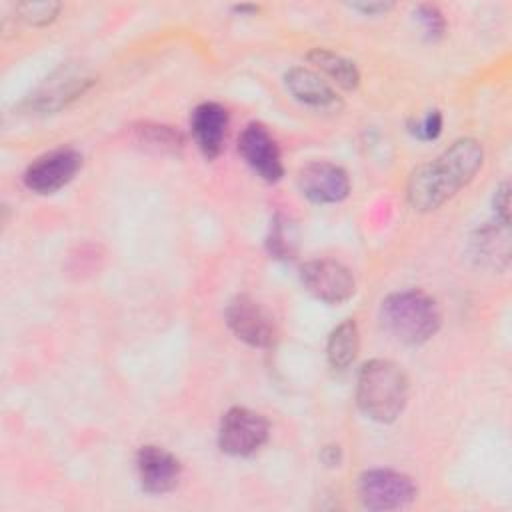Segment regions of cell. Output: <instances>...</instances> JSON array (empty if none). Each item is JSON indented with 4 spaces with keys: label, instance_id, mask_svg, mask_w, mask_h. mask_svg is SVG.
<instances>
[{
    "label": "cell",
    "instance_id": "obj_1",
    "mask_svg": "<svg viewBox=\"0 0 512 512\" xmlns=\"http://www.w3.org/2000/svg\"><path fill=\"white\" fill-rule=\"evenodd\" d=\"M484 162V148L476 138H458L434 160L412 170L406 200L418 212H432L472 182Z\"/></svg>",
    "mask_w": 512,
    "mask_h": 512
},
{
    "label": "cell",
    "instance_id": "obj_2",
    "mask_svg": "<svg viewBox=\"0 0 512 512\" xmlns=\"http://www.w3.org/2000/svg\"><path fill=\"white\" fill-rule=\"evenodd\" d=\"M408 390L406 372L392 360L372 358L358 370L356 404L374 422H394L406 408Z\"/></svg>",
    "mask_w": 512,
    "mask_h": 512
},
{
    "label": "cell",
    "instance_id": "obj_3",
    "mask_svg": "<svg viewBox=\"0 0 512 512\" xmlns=\"http://www.w3.org/2000/svg\"><path fill=\"white\" fill-rule=\"evenodd\" d=\"M380 324L394 340L418 346L436 336L442 312L428 292L408 288L392 292L380 302Z\"/></svg>",
    "mask_w": 512,
    "mask_h": 512
},
{
    "label": "cell",
    "instance_id": "obj_4",
    "mask_svg": "<svg viewBox=\"0 0 512 512\" xmlns=\"http://www.w3.org/2000/svg\"><path fill=\"white\" fill-rule=\"evenodd\" d=\"M96 84L92 68L80 60L62 62L22 102L32 114H56L82 98Z\"/></svg>",
    "mask_w": 512,
    "mask_h": 512
},
{
    "label": "cell",
    "instance_id": "obj_5",
    "mask_svg": "<svg viewBox=\"0 0 512 512\" xmlns=\"http://www.w3.org/2000/svg\"><path fill=\"white\" fill-rule=\"evenodd\" d=\"M356 494L360 504L368 510H398L410 506L418 498V486L414 478L404 472L372 468L358 476Z\"/></svg>",
    "mask_w": 512,
    "mask_h": 512
},
{
    "label": "cell",
    "instance_id": "obj_6",
    "mask_svg": "<svg viewBox=\"0 0 512 512\" xmlns=\"http://www.w3.org/2000/svg\"><path fill=\"white\" fill-rule=\"evenodd\" d=\"M270 436V422L260 414L244 406H232L222 414L218 426V448L236 458H248L256 454Z\"/></svg>",
    "mask_w": 512,
    "mask_h": 512
},
{
    "label": "cell",
    "instance_id": "obj_7",
    "mask_svg": "<svg viewBox=\"0 0 512 512\" xmlns=\"http://www.w3.org/2000/svg\"><path fill=\"white\" fill-rule=\"evenodd\" d=\"M224 318L232 334L244 344L252 348H272L276 344V322L272 314L252 296H234L224 310Z\"/></svg>",
    "mask_w": 512,
    "mask_h": 512
},
{
    "label": "cell",
    "instance_id": "obj_8",
    "mask_svg": "<svg viewBox=\"0 0 512 512\" xmlns=\"http://www.w3.org/2000/svg\"><path fill=\"white\" fill-rule=\"evenodd\" d=\"M300 282L310 296L326 304H342L356 294V280L350 268L330 258L304 262Z\"/></svg>",
    "mask_w": 512,
    "mask_h": 512
},
{
    "label": "cell",
    "instance_id": "obj_9",
    "mask_svg": "<svg viewBox=\"0 0 512 512\" xmlns=\"http://www.w3.org/2000/svg\"><path fill=\"white\" fill-rule=\"evenodd\" d=\"M82 168V154L74 148H54L28 164L22 174L24 186L36 194L48 196L64 188Z\"/></svg>",
    "mask_w": 512,
    "mask_h": 512
},
{
    "label": "cell",
    "instance_id": "obj_10",
    "mask_svg": "<svg viewBox=\"0 0 512 512\" xmlns=\"http://www.w3.org/2000/svg\"><path fill=\"white\" fill-rule=\"evenodd\" d=\"M296 184L300 194L314 204H338L350 194L348 172L326 160H314L298 170Z\"/></svg>",
    "mask_w": 512,
    "mask_h": 512
},
{
    "label": "cell",
    "instance_id": "obj_11",
    "mask_svg": "<svg viewBox=\"0 0 512 512\" xmlns=\"http://www.w3.org/2000/svg\"><path fill=\"white\" fill-rule=\"evenodd\" d=\"M238 152L244 162L264 180L278 182L284 176L282 154L278 142L270 134V130L260 122H250L238 136Z\"/></svg>",
    "mask_w": 512,
    "mask_h": 512
},
{
    "label": "cell",
    "instance_id": "obj_12",
    "mask_svg": "<svg viewBox=\"0 0 512 512\" xmlns=\"http://www.w3.org/2000/svg\"><path fill=\"white\" fill-rule=\"evenodd\" d=\"M136 474L144 492L168 494L180 482L182 464L170 450L156 444H146L136 452Z\"/></svg>",
    "mask_w": 512,
    "mask_h": 512
},
{
    "label": "cell",
    "instance_id": "obj_13",
    "mask_svg": "<svg viewBox=\"0 0 512 512\" xmlns=\"http://www.w3.org/2000/svg\"><path fill=\"white\" fill-rule=\"evenodd\" d=\"M228 124H230V114L218 102H202L192 110L190 130L204 158L214 160L222 152Z\"/></svg>",
    "mask_w": 512,
    "mask_h": 512
},
{
    "label": "cell",
    "instance_id": "obj_14",
    "mask_svg": "<svg viewBox=\"0 0 512 512\" xmlns=\"http://www.w3.org/2000/svg\"><path fill=\"white\" fill-rule=\"evenodd\" d=\"M284 86L304 106L326 110L340 106L338 92L314 70L304 66H294L284 74Z\"/></svg>",
    "mask_w": 512,
    "mask_h": 512
},
{
    "label": "cell",
    "instance_id": "obj_15",
    "mask_svg": "<svg viewBox=\"0 0 512 512\" xmlns=\"http://www.w3.org/2000/svg\"><path fill=\"white\" fill-rule=\"evenodd\" d=\"M472 256L490 268H506L510 260V224L494 220L476 230L472 238Z\"/></svg>",
    "mask_w": 512,
    "mask_h": 512
},
{
    "label": "cell",
    "instance_id": "obj_16",
    "mask_svg": "<svg viewBox=\"0 0 512 512\" xmlns=\"http://www.w3.org/2000/svg\"><path fill=\"white\" fill-rule=\"evenodd\" d=\"M308 62L314 64L322 74H326L336 86L344 90H356L360 84V72L358 66L348 60L346 56L328 50V48H312L306 54Z\"/></svg>",
    "mask_w": 512,
    "mask_h": 512
},
{
    "label": "cell",
    "instance_id": "obj_17",
    "mask_svg": "<svg viewBox=\"0 0 512 512\" xmlns=\"http://www.w3.org/2000/svg\"><path fill=\"white\" fill-rule=\"evenodd\" d=\"M360 348V334L358 324L352 318L342 320L338 326L332 328L326 342V358L334 370H346L358 354Z\"/></svg>",
    "mask_w": 512,
    "mask_h": 512
},
{
    "label": "cell",
    "instance_id": "obj_18",
    "mask_svg": "<svg viewBox=\"0 0 512 512\" xmlns=\"http://www.w3.org/2000/svg\"><path fill=\"white\" fill-rule=\"evenodd\" d=\"M266 250L276 260H292L296 254L294 226L282 214H276L270 222V232L266 236Z\"/></svg>",
    "mask_w": 512,
    "mask_h": 512
},
{
    "label": "cell",
    "instance_id": "obj_19",
    "mask_svg": "<svg viewBox=\"0 0 512 512\" xmlns=\"http://www.w3.org/2000/svg\"><path fill=\"white\" fill-rule=\"evenodd\" d=\"M136 136L146 146H152L162 152H176L184 146L182 134L176 128L164 126V124H148L146 122L140 128H136Z\"/></svg>",
    "mask_w": 512,
    "mask_h": 512
},
{
    "label": "cell",
    "instance_id": "obj_20",
    "mask_svg": "<svg viewBox=\"0 0 512 512\" xmlns=\"http://www.w3.org/2000/svg\"><path fill=\"white\" fill-rule=\"evenodd\" d=\"M62 10L60 2L36 0V2H18L16 16L30 26H48L52 24Z\"/></svg>",
    "mask_w": 512,
    "mask_h": 512
},
{
    "label": "cell",
    "instance_id": "obj_21",
    "mask_svg": "<svg viewBox=\"0 0 512 512\" xmlns=\"http://www.w3.org/2000/svg\"><path fill=\"white\" fill-rule=\"evenodd\" d=\"M416 20L420 22L424 36L428 40H432V42L440 40L444 36V32H446L444 14L434 4H420V6H416Z\"/></svg>",
    "mask_w": 512,
    "mask_h": 512
},
{
    "label": "cell",
    "instance_id": "obj_22",
    "mask_svg": "<svg viewBox=\"0 0 512 512\" xmlns=\"http://www.w3.org/2000/svg\"><path fill=\"white\" fill-rule=\"evenodd\" d=\"M408 128L418 140H436L442 132V114L440 110H428L420 120L410 122Z\"/></svg>",
    "mask_w": 512,
    "mask_h": 512
},
{
    "label": "cell",
    "instance_id": "obj_23",
    "mask_svg": "<svg viewBox=\"0 0 512 512\" xmlns=\"http://www.w3.org/2000/svg\"><path fill=\"white\" fill-rule=\"evenodd\" d=\"M494 214L496 220L510 224V184L502 182L494 190Z\"/></svg>",
    "mask_w": 512,
    "mask_h": 512
},
{
    "label": "cell",
    "instance_id": "obj_24",
    "mask_svg": "<svg viewBox=\"0 0 512 512\" xmlns=\"http://www.w3.org/2000/svg\"><path fill=\"white\" fill-rule=\"evenodd\" d=\"M348 8L364 14V16H384L394 8V2H382V0H372V2H350Z\"/></svg>",
    "mask_w": 512,
    "mask_h": 512
},
{
    "label": "cell",
    "instance_id": "obj_25",
    "mask_svg": "<svg viewBox=\"0 0 512 512\" xmlns=\"http://www.w3.org/2000/svg\"><path fill=\"white\" fill-rule=\"evenodd\" d=\"M342 458H344V454L338 444H328L320 450V460L328 468H338L342 464Z\"/></svg>",
    "mask_w": 512,
    "mask_h": 512
},
{
    "label": "cell",
    "instance_id": "obj_26",
    "mask_svg": "<svg viewBox=\"0 0 512 512\" xmlns=\"http://www.w3.org/2000/svg\"><path fill=\"white\" fill-rule=\"evenodd\" d=\"M232 10L240 16H256L260 12V6H256V4H236V6H232Z\"/></svg>",
    "mask_w": 512,
    "mask_h": 512
}]
</instances>
